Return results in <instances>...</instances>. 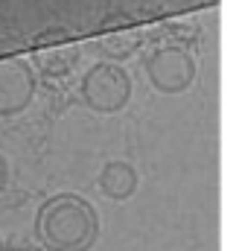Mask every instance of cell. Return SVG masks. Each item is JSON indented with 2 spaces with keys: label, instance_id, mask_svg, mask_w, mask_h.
Here are the masks:
<instances>
[{
  "label": "cell",
  "instance_id": "6da1fadb",
  "mask_svg": "<svg viewBox=\"0 0 239 251\" xmlns=\"http://www.w3.org/2000/svg\"><path fill=\"white\" fill-rule=\"evenodd\" d=\"M35 234L47 251H91L99 240V213L88 199L59 193L41 201Z\"/></svg>",
  "mask_w": 239,
  "mask_h": 251
},
{
  "label": "cell",
  "instance_id": "7a4b0ae2",
  "mask_svg": "<svg viewBox=\"0 0 239 251\" xmlns=\"http://www.w3.org/2000/svg\"><path fill=\"white\" fill-rule=\"evenodd\" d=\"M131 76L128 70L117 62H96L94 67L85 70L82 85H79V97L82 102L96 111V114H117L128 105L131 100Z\"/></svg>",
  "mask_w": 239,
  "mask_h": 251
},
{
  "label": "cell",
  "instance_id": "3957f363",
  "mask_svg": "<svg viewBox=\"0 0 239 251\" xmlns=\"http://www.w3.org/2000/svg\"><path fill=\"white\" fill-rule=\"evenodd\" d=\"M38 76L32 62L18 56H0V117H18L24 114L35 100Z\"/></svg>",
  "mask_w": 239,
  "mask_h": 251
},
{
  "label": "cell",
  "instance_id": "277c9868",
  "mask_svg": "<svg viewBox=\"0 0 239 251\" xmlns=\"http://www.w3.org/2000/svg\"><path fill=\"white\" fill-rule=\"evenodd\" d=\"M146 76L149 85L161 94H184L192 88L195 82V59L184 50V47H158L149 59H146Z\"/></svg>",
  "mask_w": 239,
  "mask_h": 251
},
{
  "label": "cell",
  "instance_id": "5b68a950",
  "mask_svg": "<svg viewBox=\"0 0 239 251\" xmlns=\"http://www.w3.org/2000/svg\"><path fill=\"white\" fill-rule=\"evenodd\" d=\"M99 190L105 199L111 201H128L134 193H137V184H140V176L137 170L128 164V161H108L99 173Z\"/></svg>",
  "mask_w": 239,
  "mask_h": 251
},
{
  "label": "cell",
  "instance_id": "8992f818",
  "mask_svg": "<svg viewBox=\"0 0 239 251\" xmlns=\"http://www.w3.org/2000/svg\"><path fill=\"white\" fill-rule=\"evenodd\" d=\"M6 184H9V161H6V155H0V193Z\"/></svg>",
  "mask_w": 239,
  "mask_h": 251
},
{
  "label": "cell",
  "instance_id": "52a82bcc",
  "mask_svg": "<svg viewBox=\"0 0 239 251\" xmlns=\"http://www.w3.org/2000/svg\"><path fill=\"white\" fill-rule=\"evenodd\" d=\"M0 251H3V240H0Z\"/></svg>",
  "mask_w": 239,
  "mask_h": 251
}]
</instances>
